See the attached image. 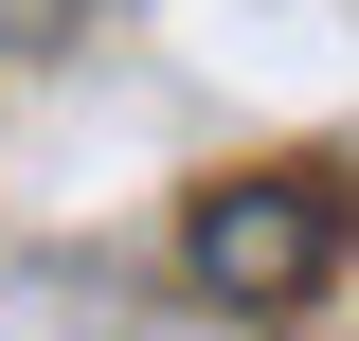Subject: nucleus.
Instances as JSON below:
<instances>
[{
  "mask_svg": "<svg viewBox=\"0 0 359 341\" xmlns=\"http://www.w3.org/2000/svg\"><path fill=\"white\" fill-rule=\"evenodd\" d=\"M359 252V180L341 162H252V180H198V215H180V269H198V305H233V323H287V305H323Z\"/></svg>",
  "mask_w": 359,
  "mask_h": 341,
  "instance_id": "1",
  "label": "nucleus"
},
{
  "mask_svg": "<svg viewBox=\"0 0 359 341\" xmlns=\"http://www.w3.org/2000/svg\"><path fill=\"white\" fill-rule=\"evenodd\" d=\"M54 18H72V0H0V54H18V36H54Z\"/></svg>",
  "mask_w": 359,
  "mask_h": 341,
  "instance_id": "2",
  "label": "nucleus"
}]
</instances>
